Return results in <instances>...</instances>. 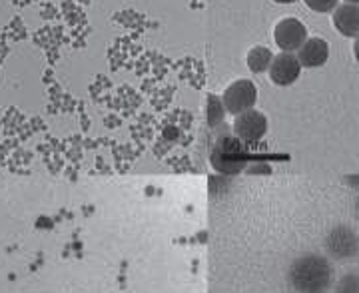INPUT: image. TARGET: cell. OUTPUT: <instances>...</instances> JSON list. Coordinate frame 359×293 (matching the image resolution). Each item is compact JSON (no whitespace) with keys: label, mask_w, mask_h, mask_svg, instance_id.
I'll use <instances>...</instances> for the list:
<instances>
[{"label":"cell","mask_w":359,"mask_h":293,"mask_svg":"<svg viewBox=\"0 0 359 293\" xmlns=\"http://www.w3.org/2000/svg\"><path fill=\"white\" fill-rule=\"evenodd\" d=\"M334 280V266L320 254L299 255L287 269V281L295 293H327Z\"/></svg>","instance_id":"6da1fadb"},{"label":"cell","mask_w":359,"mask_h":293,"mask_svg":"<svg viewBox=\"0 0 359 293\" xmlns=\"http://www.w3.org/2000/svg\"><path fill=\"white\" fill-rule=\"evenodd\" d=\"M325 254L335 261H347L359 254V236L358 231L349 226H335L325 236Z\"/></svg>","instance_id":"7a4b0ae2"},{"label":"cell","mask_w":359,"mask_h":293,"mask_svg":"<svg viewBox=\"0 0 359 293\" xmlns=\"http://www.w3.org/2000/svg\"><path fill=\"white\" fill-rule=\"evenodd\" d=\"M222 100H224V106H226V112H230L233 116H240L248 112V110H254V104L257 100L256 84L252 80H245V78L236 80L226 88Z\"/></svg>","instance_id":"3957f363"},{"label":"cell","mask_w":359,"mask_h":293,"mask_svg":"<svg viewBox=\"0 0 359 293\" xmlns=\"http://www.w3.org/2000/svg\"><path fill=\"white\" fill-rule=\"evenodd\" d=\"M273 39H276V44H278L280 50L294 54L306 44L308 28L297 18H283L273 30Z\"/></svg>","instance_id":"277c9868"},{"label":"cell","mask_w":359,"mask_h":293,"mask_svg":"<svg viewBox=\"0 0 359 293\" xmlns=\"http://www.w3.org/2000/svg\"><path fill=\"white\" fill-rule=\"evenodd\" d=\"M233 134L238 140L245 144H256L264 140V136L268 134V118L257 110H248L244 114L236 116Z\"/></svg>","instance_id":"5b68a950"},{"label":"cell","mask_w":359,"mask_h":293,"mask_svg":"<svg viewBox=\"0 0 359 293\" xmlns=\"http://www.w3.org/2000/svg\"><path fill=\"white\" fill-rule=\"evenodd\" d=\"M245 156L244 148L233 140H224L219 142L218 146L214 148V154H212V164L219 172H226V174H233L238 170L244 168Z\"/></svg>","instance_id":"8992f818"},{"label":"cell","mask_w":359,"mask_h":293,"mask_svg":"<svg viewBox=\"0 0 359 293\" xmlns=\"http://www.w3.org/2000/svg\"><path fill=\"white\" fill-rule=\"evenodd\" d=\"M269 78L273 84L278 86H292L295 80L302 74V64L297 60L295 54H290V52H280L278 56H273V62L269 66Z\"/></svg>","instance_id":"52a82bcc"},{"label":"cell","mask_w":359,"mask_h":293,"mask_svg":"<svg viewBox=\"0 0 359 293\" xmlns=\"http://www.w3.org/2000/svg\"><path fill=\"white\" fill-rule=\"evenodd\" d=\"M295 56H297V60L302 64V68H320L330 58V44L323 39H320V36L308 39Z\"/></svg>","instance_id":"ba28073f"},{"label":"cell","mask_w":359,"mask_h":293,"mask_svg":"<svg viewBox=\"0 0 359 293\" xmlns=\"http://www.w3.org/2000/svg\"><path fill=\"white\" fill-rule=\"evenodd\" d=\"M335 30L346 39L359 36V6L355 4H341L334 11Z\"/></svg>","instance_id":"9c48e42d"},{"label":"cell","mask_w":359,"mask_h":293,"mask_svg":"<svg viewBox=\"0 0 359 293\" xmlns=\"http://www.w3.org/2000/svg\"><path fill=\"white\" fill-rule=\"evenodd\" d=\"M273 62V54L266 46H256L248 52V68L254 72V74H264L268 72L269 66Z\"/></svg>","instance_id":"30bf717a"},{"label":"cell","mask_w":359,"mask_h":293,"mask_svg":"<svg viewBox=\"0 0 359 293\" xmlns=\"http://www.w3.org/2000/svg\"><path fill=\"white\" fill-rule=\"evenodd\" d=\"M224 114H226L224 100H219L216 94H210V96H208V106H205V118H208V124H210V126H218V124H222Z\"/></svg>","instance_id":"8fae6325"},{"label":"cell","mask_w":359,"mask_h":293,"mask_svg":"<svg viewBox=\"0 0 359 293\" xmlns=\"http://www.w3.org/2000/svg\"><path fill=\"white\" fill-rule=\"evenodd\" d=\"M335 293H359V273H346L335 283Z\"/></svg>","instance_id":"7c38bea8"},{"label":"cell","mask_w":359,"mask_h":293,"mask_svg":"<svg viewBox=\"0 0 359 293\" xmlns=\"http://www.w3.org/2000/svg\"><path fill=\"white\" fill-rule=\"evenodd\" d=\"M304 2L308 4V8H311L313 13L327 14L334 13L335 8H337V2L339 0H304Z\"/></svg>","instance_id":"4fadbf2b"},{"label":"cell","mask_w":359,"mask_h":293,"mask_svg":"<svg viewBox=\"0 0 359 293\" xmlns=\"http://www.w3.org/2000/svg\"><path fill=\"white\" fill-rule=\"evenodd\" d=\"M346 182L351 186V188L359 190V176H349V178H346Z\"/></svg>","instance_id":"5bb4252c"},{"label":"cell","mask_w":359,"mask_h":293,"mask_svg":"<svg viewBox=\"0 0 359 293\" xmlns=\"http://www.w3.org/2000/svg\"><path fill=\"white\" fill-rule=\"evenodd\" d=\"M353 56H355V60L359 62V36L355 39V42H353Z\"/></svg>","instance_id":"9a60e30c"},{"label":"cell","mask_w":359,"mask_h":293,"mask_svg":"<svg viewBox=\"0 0 359 293\" xmlns=\"http://www.w3.org/2000/svg\"><path fill=\"white\" fill-rule=\"evenodd\" d=\"M273 2H278V4H294L297 0H273Z\"/></svg>","instance_id":"2e32d148"},{"label":"cell","mask_w":359,"mask_h":293,"mask_svg":"<svg viewBox=\"0 0 359 293\" xmlns=\"http://www.w3.org/2000/svg\"><path fill=\"white\" fill-rule=\"evenodd\" d=\"M355 217H358V219H359V198H358V200H355Z\"/></svg>","instance_id":"e0dca14e"},{"label":"cell","mask_w":359,"mask_h":293,"mask_svg":"<svg viewBox=\"0 0 359 293\" xmlns=\"http://www.w3.org/2000/svg\"><path fill=\"white\" fill-rule=\"evenodd\" d=\"M347 4H355V6H359V0H346Z\"/></svg>","instance_id":"ac0fdd59"}]
</instances>
